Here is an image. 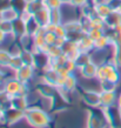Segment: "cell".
<instances>
[{"label": "cell", "instance_id": "1", "mask_svg": "<svg viewBox=\"0 0 121 128\" xmlns=\"http://www.w3.org/2000/svg\"><path fill=\"white\" fill-rule=\"evenodd\" d=\"M25 120L34 128H47L51 124V116L40 107H28L25 110Z\"/></svg>", "mask_w": 121, "mask_h": 128}, {"label": "cell", "instance_id": "2", "mask_svg": "<svg viewBox=\"0 0 121 128\" xmlns=\"http://www.w3.org/2000/svg\"><path fill=\"white\" fill-rule=\"evenodd\" d=\"M87 128H106L107 120L102 107L87 109Z\"/></svg>", "mask_w": 121, "mask_h": 128}, {"label": "cell", "instance_id": "3", "mask_svg": "<svg viewBox=\"0 0 121 128\" xmlns=\"http://www.w3.org/2000/svg\"><path fill=\"white\" fill-rule=\"evenodd\" d=\"M21 119H25L24 110L16 109L14 107H11V106L4 109L2 124H7V126H12V124H16V122H19Z\"/></svg>", "mask_w": 121, "mask_h": 128}, {"label": "cell", "instance_id": "4", "mask_svg": "<svg viewBox=\"0 0 121 128\" xmlns=\"http://www.w3.org/2000/svg\"><path fill=\"white\" fill-rule=\"evenodd\" d=\"M4 89L5 93H7L10 96H13L16 94H22V95L27 94L26 84H22L18 79H10L8 81H6L4 84Z\"/></svg>", "mask_w": 121, "mask_h": 128}, {"label": "cell", "instance_id": "5", "mask_svg": "<svg viewBox=\"0 0 121 128\" xmlns=\"http://www.w3.org/2000/svg\"><path fill=\"white\" fill-rule=\"evenodd\" d=\"M102 109L110 127H121V107L112 106Z\"/></svg>", "mask_w": 121, "mask_h": 128}, {"label": "cell", "instance_id": "6", "mask_svg": "<svg viewBox=\"0 0 121 128\" xmlns=\"http://www.w3.org/2000/svg\"><path fill=\"white\" fill-rule=\"evenodd\" d=\"M68 100L67 98L65 96V94L59 90L54 94V96L51 99V109L52 112H55V113H59V112H62L65 109L68 108Z\"/></svg>", "mask_w": 121, "mask_h": 128}, {"label": "cell", "instance_id": "7", "mask_svg": "<svg viewBox=\"0 0 121 128\" xmlns=\"http://www.w3.org/2000/svg\"><path fill=\"white\" fill-rule=\"evenodd\" d=\"M82 102L90 107V108H96L100 107V93L98 92H94V90H85L81 95Z\"/></svg>", "mask_w": 121, "mask_h": 128}, {"label": "cell", "instance_id": "8", "mask_svg": "<svg viewBox=\"0 0 121 128\" xmlns=\"http://www.w3.org/2000/svg\"><path fill=\"white\" fill-rule=\"evenodd\" d=\"M10 106L25 112V110L30 107V104H28V100H27V96H26V95H22V94H16V95L11 96Z\"/></svg>", "mask_w": 121, "mask_h": 128}, {"label": "cell", "instance_id": "9", "mask_svg": "<svg viewBox=\"0 0 121 128\" xmlns=\"http://www.w3.org/2000/svg\"><path fill=\"white\" fill-rule=\"evenodd\" d=\"M115 92L114 90H101L100 92V104L102 108L112 107L115 104Z\"/></svg>", "mask_w": 121, "mask_h": 128}, {"label": "cell", "instance_id": "10", "mask_svg": "<svg viewBox=\"0 0 121 128\" xmlns=\"http://www.w3.org/2000/svg\"><path fill=\"white\" fill-rule=\"evenodd\" d=\"M56 88H58V87H55V86H53V85H50V84H47V82H44V84L38 86V93L40 94V96L51 100L52 98L54 96V94L58 92Z\"/></svg>", "mask_w": 121, "mask_h": 128}, {"label": "cell", "instance_id": "11", "mask_svg": "<svg viewBox=\"0 0 121 128\" xmlns=\"http://www.w3.org/2000/svg\"><path fill=\"white\" fill-rule=\"evenodd\" d=\"M32 75H33V68L28 65H24L21 68L16 70V79L22 84H26L28 80H31Z\"/></svg>", "mask_w": 121, "mask_h": 128}, {"label": "cell", "instance_id": "12", "mask_svg": "<svg viewBox=\"0 0 121 128\" xmlns=\"http://www.w3.org/2000/svg\"><path fill=\"white\" fill-rule=\"evenodd\" d=\"M96 73H98V67L94 65L93 62H88L85 66L81 67V74L82 76H85L86 79H90L96 76Z\"/></svg>", "mask_w": 121, "mask_h": 128}, {"label": "cell", "instance_id": "13", "mask_svg": "<svg viewBox=\"0 0 121 128\" xmlns=\"http://www.w3.org/2000/svg\"><path fill=\"white\" fill-rule=\"evenodd\" d=\"M75 86H76V81H75V79L72 76V75H68L66 79H65V81L64 84L61 85L60 88H58L59 90H61L64 94L65 93H70V92H73L75 89Z\"/></svg>", "mask_w": 121, "mask_h": 128}, {"label": "cell", "instance_id": "14", "mask_svg": "<svg viewBox=\"0 0 121 128\" xmlns=\"http://www.w3.org/2000/svg\"><path fill=\"white\" fill-rule=\"evenodd\" d=\"M2 116H4V108L0 106V122H2Z\"/></svg>", "mask_w": 121, "mask_h": 128}, {"label": "cell", "instance_id": "15", "mask_svg": "<svg viewBox=\"0 0 121 128\" xmlns=\"http://www.w3.org/2000/svg\"><path fill=\"white\" fill-rule=\"evenodd\" d=\"M4 82V74L0 72V84H2Z\"/></svg>", "mask_w": 121, "mask_h": 128}, {"label": "cell", "instance_id": "16", "mask_svg": "<svg viewBox=\"0 0 121 128\" xmlns=\"http://www.w3.org/2000/svg\"><path fill=\"white\" fill-rule=\"evenodd\" d=\"M119 107H121V96H120V99H119Z\"/></svg>", "mask_w": 121, "mask_h": 128}]
</instances>
